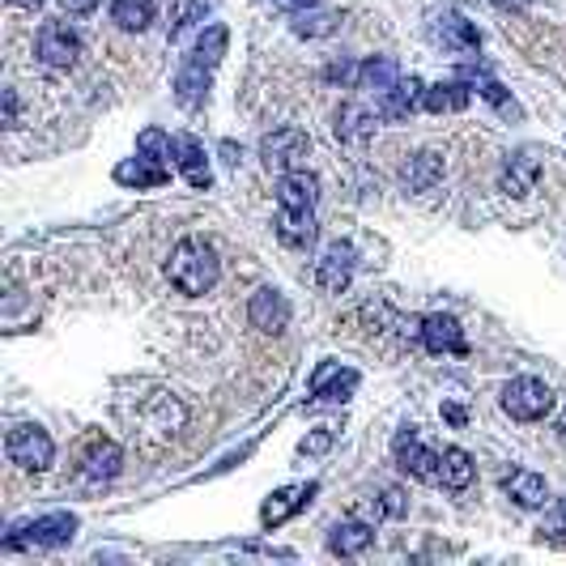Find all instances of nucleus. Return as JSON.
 <instances>
[{
  "instance_id": "1",
  "label": "nucleus",
  "mask_w": 566,
  "mask_h": 566,
  "mask_svg": "<svg viewBox=\"0 0 566 566\" xmlns=\"http://www.w3.org/2000/svg\"><path fill=\"white\" fill-rule=\"evenodd\" d=\"M217 256H213V248H209L205 239H184L171 260H166V277H171V286L179 290V294H209L213 286H217Z\"/></svg>"
},
{
  "instance_id": "2",
  "label": "nucleus",
  "mask_w": 566,
  "mask_h": 566,
  "mask_svg": "<svg viewBox=\"0 0 566 566\" xmlns=\"http://www.w3.org/2000/svg\"><path fill=\"white\" fill-rule=\"evenodd\" d=\"M73 532H77V515L52 512V515H43V519H35V524H26V528H17V532H9V537H4V550H22V545L60 550V545L73 541Z\"/></svg>"
},
{
  "instance_id": "3",
  "label": "nucleus",
  "mask_w": 566,
  "mask_h": 566,
  "mask_svg": "<svg viewBox=\"0 0 566 566\" xmlns=\"http://www.w3.org/2000/svg\"><path fill=\"white\" fill-rule=\"evenodd\" d=\"M4 452H9V461L22 464L26 473H43V468H52V456H55L48 430H43V426H30V422H22V426L9 430Z\"/></svg>"
},
{
  "instance_id": "4",
  "label": "nucleus",
  "mask_w": 566,
  "mask_h": 566,
  "mask_svg": "<svg viewBox=\"0 0 566 566\" xmlns=\"http://www.w3.org/2000/svg\"><path fill=\"white\" fill-rule=\"evenodd\" d=\"M503 410L512 413L515 422H541L545 413L554 410V392L541 379L524 375V379H512L503 388Z\"/></svg>"
},
{
  "instance_id": "5",
  "label": "nucleus",
  "mask_w": 566,
  "mask_h": 566,
  "mask_svg": "<svg viewBox=\"0 0 566 566\" xmlns=\"http://www.w3.org/2000/svg\"><path fill=\"white\" fill-rule=\"evenodd\" d=\"M35 55H39L48 68H68V64H77V55H81V35H77L68 22H43V26H39V39H35Z\"/></svg>"
},
{
  "instance_id": "6",
  "label": "nucleus",
  "mask_w": 566,
  "mask_h": 566,
  "mask_svg": "<svg viewBox=\"0 0 566 566\" xmlns=\"http://www.w3.org/2000/svg\"><path fill=\"white\" fill-rule=\"evenodd\" d=\"M260 154H264V162H268L273 171H281V175H286V171L307 166L311 141H307V133H299V128H273V133L264 137Z\"/></svg>"
},
{
  "instance_id": "7",
  "label": "nucleus",
  "mask_w": 566,
  "mask_h": 566,
  "mask_svg": "<svg viewBox=\"0 0 566 566\" xmlns=\"http://www.w3.org/2000/svg\"><path fill=\"white\" fill-rule=\"evenodd\" d=\"M392 452H397V464H401L410 477L426 481V486H439V452H430V448L417 439V430H413V426H401V435H397Z\"/></svg>"
},
{
  "instance_id": "8",
  "label": "nucleus",
  "mask_w": 566,
  "mask_h": 566,
  "mask_svg": "<svg viewBox=\"0 0 566 566\" xmlns=\"http://www.w3.org/2000/svg\"><path fill=\"white\" fill-rule=\"evenodd\" d=\"M417 337H422V345L430 354H464V332L456 315H426Z\"/></svg>"
},
{
  "instance_id": "9",
  "label": "nucleus",
  "mask_w": 566,
  "mask_h": 566,
  "mask_svg": "<svg viewBox=\"0 0 566 566\" xmlns=\"http://www.w3.org/2000/svg\"><path fill=\"white\" fill-rule=\"evenodd\" d=\"M315 277H319V286L328 294H341L350 286V277H354V248L350 243H332L324 256L315 260Z\"/></svg>"
},
{
  "instance_id": "10",
  "label": "nucleus",
  "mask_w": 566,
  "mask_h": 566,
  "mask_svg": "<svg viewBox=\"0 0 566 566\" xmlns=\"http://www.w3.org/2000/svg\"><path fill=\"white\" fill-rule=\"evenodd\" d=\"M537 179H541V158L532 154V150H515V154H507L503 175H499V184H503L507 197H528V192L537 188Z\"/></svg>"
},
{
  "instance_id": "11",
  "label": "nucleus",
  "mask_w": 566,
  "mask_h": 566,
  "mask_svg": "<svg viewBox=\"0 0 566 566\" xmlns=\"http://www.w3.org/2000/svg\"><path fill=\"white\" fill-rule=\"evenodd\" d=\"M359 388V370H341V362H324L311 375V397L315 401H350Z\"/></svg>"
},
{
  "instance_id": "12",
  "label": "nucleus",
  "mask_w": 566,
  "mask_h": 566,
  "mask_svg": "<svg viewBox=\"0 0 566 566\" xmlns=\"http://www.w3.org/2000/svg\"><path fill=\"white\" fill-rule=\"evenodd\" d=\"M171 158H175V166L184 171V179H188L192 188H209V184H213L205 146H201L197 137H171Z\"/></svg>"
},
{
  "instance_id": "13",
  "label": "nucleus",
  "mask_w": 566,
  "mask_h": 566,
  "mask_svg": "<svg viewBox=\"0 0 566 566\" xmlns=\"http://www.w3.org/2000/svg\"><path fill=\"white\" fill-rule=\"evenodd\" d=\"M503 490H507V499H512L515 507H524V512H537V507H545V499H550L545 477H541V473H528V468H512V473L503 477Z\"/></svg>"
},
{
  "instance_id": "14",
  "label": "nucleus",
  "mask_w": 566,
  "mask_h": 566,
  "mask_svg": "<svg viewBox=\"0 0 566 566\" xmlns=\"http://www.w3.org/2000/svg\"><path fill=\"white\" fill-rule=\"evenodd\" d=\"M248 315H252V324H256L260 332H281V328L290 324V303H286L273 286H260L256 294H252Z\"/></svg>"
},
{
  "instance_id": "15",
  "label": "nucleus",
  "mask_w": 566,
  "mask_h": 566,
  "mask_svg": "<svg viewBox=\"0 0 566 566\" xmlns=\"http://www.w3.org/2000/svg\"><path fill=\"white\" fill-rule=\"evenodd\" d=\"M311 494H315V486H286V490L268 494V503L260 507V524H264V528H277V524H286V519L299 512V507H307Z\"/></svg>"
},
{
  "instance_id": "16",
  "label": "nucleus",
  "mask_w": 566,
  "mask_h": 566,
  "mask_svg": "<svg viewBox=\"0 0 566 566\" xmlns=\"http://www.w3.org/2000/svg\"><path fill=\"white\" fill-rule=\"evenodd\" d=\"M277 201H281V209H315V201H319V184H315V175H311L307 166L281 175Z\"/></svg>"
},
{
  "instance_id": "17",
  "label": "nucleus",
  "mask_w": 566,
  "mask_h": 566,
  "mask_svg": "<svg viewBox=\"0 0 566 566\" xmlns=\"http://www.w3.org/2000/svg\"><path fill=\"white\" fill-rule=\"evenodd\" d=\"M426 99V86L417 77H401L388 95H379V115L383 120H410V111H417Z\"/></svg>"
},
{
  "instance_id": "18",
  "label": "nucleus",
  "mask_w": 566,
  "mask_h": 566,
  "mask_svg": "<svg viewBox=\"0 0 566 566\" xmlns=\"http://www.w3.org/2000/svg\"><path fill=\"white\" fill-rule=\"evenodd\" d=\"M120 464H124L120 448L99 439V443L86 452V461H81V481H86V486H103V481H111V477L120 473Z\"/></svg>"
},
{
  "instance_id": "19",
  "label": "nucleus",
  "mask_w": 566,
  "mask_h": 566,
  "mask_svg": "<svg viewBox=\"0 0 566 566\" xmlns=\"http://www.w3.org/2000/svg\"><path fill=\"white\" fill-rule=\"evenodd\" d=\"M277 239L290 248H307L315 239V209H281L277 213Z\"/></svg>"
},
{
  "instance_id": "20",
  "label": "nucleus",
  "mask_w": 566,
  "mask_h": 566,
  "mask_svg": "<svg viewBox=\"0 0 566 566\" xmlns=\"http://www.w3.org/2000/svg\"><path fill=\"white\" fill-rule=\"evenodd\" d=\"M115 179L120 184H128V188H162L166 184V166L154 162V158H128V162H120L115 166Z\"/></svg>"
},
{
  "instance_id": "21",
  "label": "nucleus",
  "mask_w": 566,
  "mask_h": 566,
  "mask_svg": "<svg viewBox=\"0 0 566 566\" xmlns=\"http://www.w3.org/2000/svg\"><path fill=\"white\" fill-rule=\"evenodd\" d=\"M370 541H375V532H370V524H362V519H345V524H337V528L328 532V550L341 554V558L362 554Z\"/></svg>"
},
{
  "instance_id": "22",
  "label": "nucleus",
  "mask_w": 566,
  "mask_h": 566,
  "mask_svg": "<svg viewBox=\"0 0 566 566\" xmlns=\"http://www.w3.org/2000/svg\"><path fill=\"white\" fill-rule=\"evenodd\" d=\"M468 481H473V456L464 448L439 452V486L443 490H468Z\"/></svg>"
},
{
  "instance_id": "23",
  "label": "nucleus",
  "mask_w": 566,
  "mask_h": 566,
  "mask_svg": "<svg viewBox=\"0 0 566 566\" xmlns=\"http://www.w3.org/2000/svg\"><path fill=\"white\" fill-rule=\"evenodd\" d=\"M209 73H213V68L197 64V60H188V64L179 68V77H175V99H179V106H201V99H205V90H209Z\"/></svg>"
},
{
  "instance_id": "24",
  "label": "nucleus",
  "mask_w": 566,
  "mask_h": 566,
  "mask_svg": "<svg viewBox=\"0 0 566 566\" xmlns=\"http://www.w3.org/2000/svg\"><path fill=\"white\" fill-rule=\"evenodd\" d=\"M375 115H379V111H370V106L345 103L337 111V137H341V141H366V137L375 133Z\"/></svg>"
},
{
  "instance_id": "25",
  "label": "nucleus",
  "mask_w": 566,
  "mask_h": 566,
  "mask_svg": "<svg viewBox=\"0 0 566 566\" xmlns=\"http://www.w3.org/2000/svg\"><path fill=\"white\" fill-rule=\"evenodd\" d=\"M397 81H401V68H397V60H388V55H379V60H366V64L359 68V86H362V90L388 95Z\"/></svg>"
},
{
  "instance_id": "26",
  "label": "nucleus",
  "mask_w": 566,
  "mask_h": 566,
  "mask_svg": "<svg viewBox=\"0 0 566 566\" xmlns=\"http://www.w3.org/2000/svg\"><path fill=\"white\" fill-rule=\"evenodd\" d=\"M435 35H439V43L452 48V52H473V48H477V30L464 22L461 13H443L439 26H435Z\"/></svg>"
},
{
  "instance_id": "27",
  "label": "nucleus",
  "mask_w": 566,
  "mask_h": 566,
  "mask_svg": "<svg viewBox=\"0 0 566 566\" xmlns=\"http://www.w3.org/2000/svg\"><path fill=\"white\" fill-rule=\"evenodd\" d=\"M439 179H443V158L439 154H413L405 162V184L413 192H430Z\"/></svg>"
},
{
  "instance_id": "28",
  "label": "nucleus",
  "mask_w": 566,
  "mask_h": 566,
  "mask_svg": "<svg viewBox=\"0 0 566 566\" xmlns=\"http://www.w3.org/2000/svg\"><path fill=\"white\" fill-rule=\"evenodd\" d=\"M422 106H426V111H435V115L464 111V106H468V86H464V81H439V86H430V90H426Z\"/></svg>"
},
{
  "instance_id": "29",
  "label": "nucleus",
  "mask_w": 566,
  "mask_h": 566,
  "mask_svg": "<svg viewBox=\"0 0 566 566\" xmlns=\"http://www.w3.org/2000/svg\"><path fill=\"white\" fill-rule=\"evenodd\" d=\"M111 17L120 30H146L154 22V0H111Z\"/></svg>"
},
{
  "instance_id": "30",
  "label": "nucleus",
  "mask_w": 566,
  "mask_h": 566,
  "mask_svg": "<svg viewBox=\"0 0 566 566\" xmlns=\"http://www.w3.org/2000/svg\"><path fill=\"white\" fill-rule=\"evenodd\" d=\"M337 22H341V17H337L332 9H315V4H311V9H299V13H294V35H303V39H324V35L337 30Z\"/></svg>"
},
{
  "instance_id": "31",
  "label": "nucleus",
  "mask_w": 566,
  "mask_h": 566,
  "mask_svg": "<svg viewBox=\"0 0 566 566\" xmlns=\"http://www.w3.org/2000/svg\"><path fill=\"white\" fill-rule=\"evenodd\" d=\"M226 26H209L205 35H201V43H197V52H192V60L197 64H205V68H213L222 55H226Z\"/></svg>"
},
{
  "instance_id": "32",
  "label": "nucleus",
  "mask_w": 566,
  "mask_h": 566,
  "mask_svg": "<svg viewBox=\"0 0 566 566\" xmlns=\"http://www.w3.org/2000/svg\"><path fill=\"white\" fill-rule=\"evenodd\" d=\"M537 537L550 541V545H566V499H558V503L545 512L541 528H537Z\"/></svg>"
},
{
  "instance_id": "33",
  "label": "nucleus",
  "mask_w": 566,
  "mask_h": 566,
  "mask_svg": "<svg viewBox=\"0 0 566 566\" xmlns=\"http://www.w3.org/2000/svg\"><path fill=\"white\" fill-rule=\"evenodd\" d=\"M137 150L166 166V162H171V137H166V133H158V128H146V133L137 137Z\"/></svg>"
},
{
  "instance_id": "34",
  "label": "nucleus",
  "mask_w": 566,
  "mask_h": 566,
  "mask_svg": "<svg viewBox=\"0 0 566 566\" xmlns=\"http://www.w3.org/2000/svg\"><path fill=\"white\" fill-rule=\"evenodd\" d=\"M410 512V499L397 490V486H388V490H379V499H375V515H388V519H401V515Z\"/></svg>"
},
{
  "instance_id": "35",
  "label": "nucleus",
  "mask_w": 566,
  "mask_h": 566,
  "mask_svg": "<svg viewBox=\"0 0 566 566\" xmlns=\"http://www.w3.org/2000/svg\"><path fill=\"white\" fill-rule=\"evenodd\" d=\"M328 443H332V435H328V430H315L311 439H303L299 452H303V456H319V452H328Z\"/></svg>"
},
{
  "instance_id": "36",
  "label": "nucleus",
  "mask_w": 566,
  "mask_h": 566,
  "mask_svg": "<svg viewBox=\"0 0 566 566\" xmlns=\"http://www.w3.org/2000/svg\"><path fill=\"white\" fill-rule=\"evenodd\" d=\"M481 99H490V103H499L503 111H512V103H507V90H503L499 81H490V77L481 81Z\"/></svg>"
},
{
  "instance_id": "37",
  "label": "nucleus",
  "mask_w": 566,
  "mask_h": 566,
  "mask_svg": "<svg viewBox=\"0 0 566 566\" xmlns=\"http://www.w3.org/2000/svg\"><path fill=\"white\" fill-rule=\"evenodd\" d=\"M328 81H359V68H354V64H332V68H328Z\"/></svg>"
},
{
  "instance_id": "38",
  "label": "nucleus",
  "mask_w": 566,
  "mask_h": 566,
  "mask_svg": "<svg viewBox=\"0 0 566 566\" xmlns=\"http://www.w3.org/2000/svg\"><path fill=\"white\" fill-rule=\"evenodd\" d=\"M60 9L81 17V13H95V9H99V0H60Z\"/></svg>"
},
{
  "instance_id": "39",
  "label": "nucleus",
  "mask_w": 566,
  "mask_h": 566,
  "mask_svg": "<svg viewBox=\"0 0 566 566\" xmlns=\"http://www.w3.org/2000/svg\"><path fill=\"white\" fill-rule=\"evenodd\" d=\"M4 124H9V128L17 124V95H13V90H4Z\"/></svg>"
},
{
  "instance_id": "40",
  "label": "nucleus",
  "mask_w": 566,
  "mask_h": 566,
  "mask_svg": "<svg viewBox=\"0 0 566 566\" xmlns=\"http://www.w3.org/2000/svg\"><path fill=\"white\" fill-rule=\"evenodd\" d=\"M443 417H448L452 426H464V422H468V413H464L461 405H443Z\"/></svg>"
},
{
  "instance_id": "41",
  "label": "nucleus",
  "mask_w": 566,
  "mask_h": 566,
  "mask_svg": "<svg viewBox=\"0 0 566 566\" xmlns=\"http://www.w3.org/2000/svg\"><path fill=\"white\" fill-rule=\"evenodd\" d=\"M494 4H499V9H507V13H519V9H528L532 0H494Z\"/></svg>"
},
{
  "instance_id": "42",
  "label": "nucleus",
  "mask_w": 566,
  "mask_h": 566,
  "mask_svg": "<svg viewBox=\"0 0 566 566\" xmlns=\"http://www.w3.org/2000/svg\"><path fill=\"white\" fill-rule=\"evenodd\" d=\"M273 4H286V9H294V13H299V9H311L315 0H273Z\"/></svg>"
},
{
  "instance_id": "43",
  "label": "nucleus",
  "mask_w": 566,
  "mask_h": 566,
  "mask_svg": "<svg viewBox=\"0 0 566 566\" xmlns=\"http://www.w3.org/2000/svg\"><path fill=\"white\" fill-rule=\"evenodd\" d=\"M9 4H22V9H39L43 0H9Z\"/></svg>"
},
{
  "instance_id": "44",
  "label": "nucleus",
  "mask_w": 566,
  "mask_h": 566,
  "mask_svg": "<svg viewBox=\"0 0 566 566\" xmlns=\"http://www.w3.org/2000/svg\"><path fill=\"white\" fill-rule=\"evenodd\" d=\"M558 439H563V443H566V413H563V417H558Z\"/></svg>"
}]
</instances>
